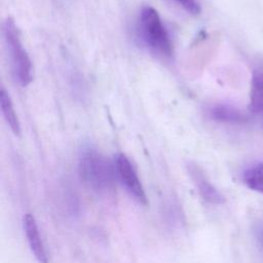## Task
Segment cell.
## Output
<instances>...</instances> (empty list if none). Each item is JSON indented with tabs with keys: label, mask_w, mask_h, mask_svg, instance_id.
I'll use <instances>...</instances> for the list:
<instances>
[{
	"label": "cell",
	"mask_w": 263,
	"mask_h": 263,
	"mask_svg": "<svg viewBox=\"0 0 263 263\" xmlns=\"http://www.w3.org/2000/svg\"><path fill=\"white\" fill-rule=\"evenodd\" d=\"M189 172L191 178L197 188L199 195L209 203L212 204H221L225 201L224 196L220 193V191L206 179V177L202 174V172L194 166H189Z\"/></svg>",
	"instance_id": "cell-6"
},
{
	"label": "cell",
	"mask_w": 263,
	"mask_h": 263,
	"mask_svg": "<svg viewBox=\"0 0 263 263\" xmlns=\"http://www.w3.org/2000/svg\"><path fill=\"white\" fill-rule=\"evenodd\" d=\"M3 34L10 59L12 74L18 84L22 86H27L33 79L32 63L27 50L24 48L20 37V32L12 18L8 17L5 21Z\"/></svg>",
	"instance_id": "cell-2"
},
{
	"label": "cell",
	"mask_w": 263,
	"mask_h": 263,
	"mask_svg": "<svg viewBox=\"0 0 263 263\" xmlns=\"http://www.w3.org/2000/svg\"><path fill=\"white\" fill-rule=\"evenodd\" d=\"M253 234L257 246L263 255V220H258L253 225Z\"/></svg>",
	"instance_id": "cell-12"
},
{
	"label": "cell",
	"mask_w": 263,
	"mask_h": 263,
	"mask_svg": "<svg viewBox=\"0 0 263 263\" xmlns=\"http://www.w3.org/2000/svg\"><path fill=\"white\" fill-rule=\"evenodd\" d=\"M0 106H1L2 115L7 125L15 136H20L21 135L20 120L15 113L10 96L3 86L1 87V92H0Z\"/></svg>",
	"instance_id": "cell-9"
},
{
	"label": "cell",
	"mask_w": 263,
	"mask_h": 263,
	"mask_svg": "<svg viewBox=\"0 0 263 263\" xmlns=\"http://www.w3.org/2000/svg\"><path fill=\"white\" fill-rule=\"evenodd\" d=\"M249 110L252 113L263 112V68L256 69L253 72Z\"/></svg>",
	"instance_id": "cell-8"
},
{
	"label": "cell",
	"mask_w": 263,
	"mask_h": 263,
	"mask_svg": "<svg viewBox=\"0 0 263 263\" xmlns=\"http://www.w3.org/2000/svg\"><path fill=\"white\" fill-rule=\"evenodd\" d=\"M242 182L251 190L263 195V162L248 167L242 174Z\"/></svg>",
	"instance_id": "cell-10"
},
{
	"label": "cell",
	"mask_w": 263,
	"mask_h": 263,
	"mask_svg": "<svg viewBox=\"0 0 263 263\" xmlns=\"http://www.w3.org/2000/svg\"><path fill=\"white\" fill-rule=\"evenodd\" d=\"M181 5L187 12L191 14H198L200 12V4L198 0H174Z\"/></svg>",
	"instance_id": "cell-11"
},
{
	"label": "cell",
	"mask_w": 263,
	"mask_h": 263,
	"mask_svg": "<svg viewBox=\"0 0 263 263\" xmlns=\"http://www.w3.org/2000/svg\"><path fill=\"white\" fill-rule=\"evenodd\" d=\"M24 230L29 248L38 263H48L47 253L42 241L35 217L28 213L24 216Z\"/></svg>",
	"instance_id": "cell-5"
},
{
	"label": "cell",
	"mask_w": 263,
	"mask_h": 263,
	"mask_svg": "<svg viewBox=\"0 0 263 263\" xmlns=\"http://www.w3.org/2000/svg\"><path fill=\"white\" fill-rule=\"evenodd\" d=\"M115 172L117 179L124 186L126 191L136 199L139 203L146 205L147 196L144 187L138 177V174L130 162V160L124 154L120 153L115 158Z\"/></svg>",
	"instance_id": "cell-4"
},
{
	"label": "cell",
	"mask_w": 263,
	"mask_h": 263,
	"mask_svg": "<svg viewBox=\"0 0 263 263\" xmlns=\"http://www.w3.org/2000/svg\"><path fill=\"white\" fill-rule=\"evenodd\" d=\"M208 113L212 120L221 123L242 124L249 121V116L247 113L234 106L227 104L214 105L209 109Z\"/></svg>",
	"instance_id": "cell-7"
},
{
	"label": "cell",
	"mask_w": 263,
	"mask_h": 263,
	"mask_svg": "<svg viewBox=\"0 0 263 263\" xmlns=\"http://www.w3.org/2000/svg\"><path fill=\"white\" fill-rule=\"evenodd\" d=\"M78 171L80 179L93 192L111 194L115 188V165L100 151L85 147L79 156Z\"/></svg>",
	"instance_id": "cell-1"
},
{
	"label": "cell",
	"mask_w": 263,
	"mask_h": 263,
	"mask_svg": "<svg viewBox=\"0 0 263 263\" xmlns=\"http://www.w3.org/2000/svg\"><path fill=\"white\" fill-rule=\"evenodd\" d=\"M140 35L147 46L153 51L170 57L173 52V45L170 35L155 8L144 6L139 17Z\"/></svg>",
	"instance_id": "cell-3"
}]
</instances>
